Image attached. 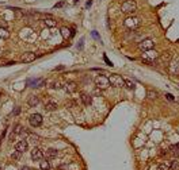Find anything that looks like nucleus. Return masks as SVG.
<instances>
[{"label":"nucleus","instance_id":"obj_10","mask_svg":"<svg viewBox=\"0 0 179 170\" xmlns=\"http://www.w3.org/2000/svg\"><path fill=\"white\" fill-rule=\"evenodd\" d=\"M57 107L59 105H57V103H56L53 99H48V100L45 101V109H46V111H50V112H52V111H56Z\"/></svg>","mask_w":179,"mask_h":170},{"label":"nucleus","instance_id":"obj_33","mask_svg":"<svg viewBox=\"0 0 179 170\" xmlns=\"http://www.w3.org/2000/svg\"><path fill=\"white\" fill-rule=\"evenodd\" d=\"M166 97H167V99H168L170 101H174V100H175V97H174L171 93H167V94H166Z\"/></svg>","mask_w":179,"mask_h":170},{"label":"nucleus","instance_id":"obj_19","mask_svg":"<svg viewBox=\"0 0 179 170\" xmlns=\"http://www.w3.org/2000/svg\"><path fill=\"white\" fill-rule=\"evenodd\" d=\"M38 103H40V99H38V96H34V94H31V96L29 97L27 104H29L30 107H35V105H38Z\"/></svg>","mask_w":179,"mask_h":170},{"label":"nucleus","instance_id":"obj_5","mask_svg":"<svg viewBox=\"0 0 179 170\" xmlns=\"http://www.w3.org/2000/svg\"><path fill=\"white\" fill-rule=\"evenodd\" d=\"M109 81H110V85L111 86H117V88H121V86H124V82H125V78L120 74H111L109 76Z\"/></svg>","mask_w":179,"mask_h":170},{"label":"nucleus","instance_id":"obj_13","mask_svg":"<svg viewBox=\"0 0 179 170\" xmlns=\"http://www.w3.org/2000/svg\"><path fill=\"white\" fill-rule=\"evenodd\" d=\"M57 155H59V151H57V150H56V149H49V150H46L45 157H46L48 161H52V159L57 158Z\"/></svg>","mask_w":179,"mask_h":170},{"label":"nucleus","instance_id":"obj_18","mask_svg":"<svg viewBox=\"0 0 179 170\" xmlns=\"http://www.w3.org/2000/svg\"><path fill=\"white\" fill-rule=\"evenodd\" d=\"M159 58H160L161 61H164V62H171V60H172V53L171 52H164L161 55H159Z\"/></svg>","mask_w":179,"mask_h":170},{"label":"nucleus","instance_id":"obj_8","mask_svg":"<svg viewBox=\"0 0 179 170\" xmlns=\"http://www.w3.org/2000/svg\"><path fill=\"white\" fill-rule=\"evenodd\" d=\"M43 158H45V153H43L41 149L34 147V149L31 150V159H33V161H41Z\"/></svg>","mask_w":179,"mask_h":170},{"label":"nucleus","instance_id":"obj_29","mask_svg":"<svg viewBox=\"0 0 179 170\" xmlns=\"http://www.w3.org/2000/svg\"><path fill=\"white\" fill-rule=\"evenodd\" d=\"M21 132H22V127H21V126H16L15 130H14V134L16 135V134H21Z\"/></svg>","mask_w":179,"mask_h":170},{"label":"nucleus","instance_id":"obj_12","mask_svg":"<svg viewBox=\"0 0 179 170\" xmlns=\"http://www.w3.org/2000/svg\"><path fill=\"white\" fill-rule=\"evenodd\" d=\"M170 72L172 74H179V60L170 62Z\"/></svg>","mask_w":179,"mask_h":170},{"label":"nucleus","instance_id":"obj_21","mask_svg":"<svg viewBox=\"0 0 179 170\" xmlns=\"http://www.w3.org/2000/svg\"><path fill=\"white\" fill-rule=\"evenodd\" d=\"M10 36V31L7 30L6 27H0V38H3V39H7Z\"/></svg>","mask_w":179,"mask_h":170},{"label":"nucleus","instance_id":"obj_9","mask_svg":"<svg viewBox=\"0 0 179 170\" xmlns=\"http://www.w3.org/2000/svg\"><path fill=\"white\" fill-rule=\"evenodd\" d=\"M15 150L16 151H19V153H26L29 150V143H27V140H19L18 143L15 145Z\"/></svg>","mask_w":179,"mask_h":170},{"label":"nucleus","instance_id":"obj_28","mask_svg":"<svg viewBox=\"0 0 179 170\" xmlns=\"http://www.w3.org/2000/svg\"><path fill=\"white\" fill-rule=\"evenodd\" d=\"M65 6V1H60V3H57L54 6V9H57V8H61V7H64Z\"/></svg>","mask_w":179,"mask_h":170},{"label":"nucleus","instance_id":"obj_4","mask_svg":"<svg viewBox=\"0 0 179 170\" xmlns=\"http://www.w3.org/2000/svg\"><path fill=\"white\" fill-rule=\"evenodd\" d=\"M95 85L96 88L101 89V91H105L110 86V81H109V77L107 76H98L95 78Z\"/></svg>","mask_w":179,"mask_h":170},{"label":"nucleus","instance_id":"obj_35","mask_svg":"<svg viewBox=\"0 0 179 170\" xmlns=\"http://www.w3.org/2000/svg\"><path fill=\"white\" fill-rule=\"evenodd\" d=\"M21 170H31V169H30L29 166H22V167H21Z\"/></svg>","mask_w":179,"mask_h":170},{"label":"nucleus","instance_id":"obj_36","mask_svg":"<svg viewBox=\"0 0 179 170\" xmlns=\"http://www.w3.org/2000/svg\"><path fill=\"white\" fill-rule=\"evenodd\" d=\"M0 145H1V137H0Z\"/></svg>","mask_w":179,"mask_h":170},{"label":"nucleus","instance_id":"obj_6","mask_svg":"<svg viewBox=\"0 0 179 170\" xmlns=\"http://www.w3.org/2000/svg\"><path fill=\"white\" fill-rule=\"evenodd\" d=\"M155 47V41L151 39V38H147V39L141 41L139 43V49L141 52H147V50H151V49Z\"/></svg>","mask_w":179,"mask_h":170},{"label":"nucleus","instance_id":"obj_1","mask_svg":"<svg viewBox=\"0 0 179 170\" xmlns=\"http://www.w3.org/2000/svg\"><path fill=\"white\" fill-rule=\"evenodd\" d=\"M121 11L124 14H126V15H133L137 11V3L134 0H126L121 6Z\"/></svg>","mask_w":179,"mask_h":170},{"label":"nucleus","instance_id":"obj_27","mask_svg":"<svg viewBox=\"0 0 179 170\" xmlns=\"http://www.w3.org/2000/svg\"><path fill=\"white\" fill-rule=\"evenodd\" d=\"M171 170H179V162L178 161H171Z\"/></svg>","mask_w":179,"mask_h":170},{"label":"nucleus","instance_id":"obj_17","mask_svg":"<svg viewBox=\"0 0 179 170\" xmlns=\"http://www.w3.org/2000/svg\"><path fill=\"white\" fill-rule=\"evenodd\" d=\"M43 24L46 26V27H56L57 26V20H54L53 18H45L43 19Z\"/></svg>","mask_w":179,"mask_h":170},{"label":"nucleus","instance_id":"obj_31","mask_svg":"<svg viewBox=\"0 0 179 170\" xmlns=\"http://www.w3.org/2000/svg\"><path fill=\"white\" fill-rule=\"evenodd\" d=\"M52 88L53 89H59V88H61V85H60V82H53Z\"/></svg>","mask_w":179,"mask_h":170},{"label":"nucleus","instance_id":"obj_15","mask_svg":"<svg viewBox=\"0 0 179 170\" xmlns=\"http://www.w3.org/2000/svg\"><path fill=\"white\" fill-rule=\"evenodd\" d=\"M80 99H81V101H83L84 105H91V103H92V96L88 94V93H81Z\"/></svg>","mask_w":179,"mask_h":170},{"label":"nucleus","instance_id":"obj_38","mask_svg":"<svg viewBox=\"0 0 179 170\" xmlns=\"http://www.w3.org/2000/svg\"><path fill=\"white\" fill-rule=\"evenodd\" d=\"M0 94H1V93H0Z\"/></svg>","mask_w":179,"mask_h":170},{"label":"nucleus","instance_id":"obj_30","mask_svg":"<svg viewBox=\"0 0 179 170\" xmlns=\"http://www.w3.org/2000/svg\"><path fill=\"white\" fill-rule=\"evenodd\" d=\"M19 112H21V107H16V108L12 111V115H14V116H16Z\"/></svg>","mask_w":179,"mask_h":170},{"label":"nucleus","instance_id":"obj_34","mask_svg":"<svg viewBox=\"0 0 179 170\" xmlns=\"http://www.w3.org/2000/svg\"><path fill=\"white\" fill-rule=\"evenodd\" d=\"M91 4H92V0H88V1H87V3H86V7H87V8H88V7L91 6Z\"/></svg>","mask_w":179,"mask_h":170},{"label":"nucleus","instance_id":"obj_11","mask_svg":"<svg viewBox=\"0 0 179 170\" xmlns=\"http://www.w3.org/2000/svg\"><path fill=\"white\" fill-rule=\"evenodd\" d=\"M64 89L65 92H68V93H75L77 91V84L76 82H67L64 85Z\"/></svg>","mask_w":179,"mask_h":170},{"label":"nucleus","instance_id":"obj_23","mask_svg":"<svg viewBox=\"0 0 179 170\" xmlns=\"http://www.w3.org/2000/svg\"><path fill=\"white\" fill-rule=\"evenodd\" d=\"M14 12H15L16 19H21V18H23V16H25V12L22 11L21 8H14Z\"/></svg>","mask_w":179,"mask_h":170},{"label":"nucleus","instance_id":"obj_2","mask_svg":"<svg viewBox=\"0 0 179 170\" xmlns=\"http://www.w3.org/2000/svg\"><path fill=\"white\" fill-rule=\"evenodd\" d=\"M124 24L128 28H130V30H136V28H139L140 26H141V20H140V18H137V16L130 15L125 19Z\"/></svg>","mask_w":179,"mask_h":170},{"label":"nucleus","instance_id":"obj_14","mask_svg":"<svg viewBox=\"0 0 179 170\" xmlns=\"http://www.w3.org/2000/svg\"><path fill=\"white\" fill-rule=\"evenodd\" d=\"M60 33H61V35H62L64 39H69V38L73 35V31H72L71 28H68V27H61Z\"/></svg>","mask_w":179,"mask_h":170},{"label":"nucleus","instance_id":"obj_25","mask_svg":"<svg viewBox=\"0 0 179 170\" xmlns=\"http://www.w3.org/2000/svg\"><path fill=\"white\" fill-rule=\"evenodd\" d=\"M21 155H22V153H19V151H14L12 154H11V158H12L14 161H19V159H21Z\"/></svg>","mask_w":179,"mask_h":170},{"label":"nucleus","instance_id":"obj_22","mask_svg":"<svg viewBox=\"0 0 179 170\" xmlns=\"http://www.w3.org/2000/svg\"><path fill=\"white\" fill-rule=\"evenodd\" d=\"M124 86L125 88H128V89H134V82L133 81H130V80H128V78H125V82H124Z\"/></svg>","mask_w":179,"mask_h":170},{"label":"nucleus","instance_id":"obj_37","mask_svg":"<svg viewBox=\"0 0 179 170\" xmlns=\"http://www.w3.org/2000/svg\"><path fill=\"white\" fill-rule=\"evenodd\" d=\"M0 170H1V169H0Z\"/></svg>","mask_w":179,"mask_h":170},{"label":"nucleus","instance_id":"obj_24","mask_svg":"<svg viewBox=\"0 0 179 170\" xmlns=\"http://www.w3.org/2000/svg\"><path fill=\"white\" fill-rule=\"evenodd\" d=\"M156 170H171V165L170 163H160Z\"/></svg>","mask_w":179,"mask_h":170},{"label":"nucleus","instance_id":"obj_26","mask_svg":"<svg viewBox=\"0 0 179 170\" xmlns=\"http://www.w3.org/2000/svg\"><path fill=\"white\" fill-rule=\"evenodd\" d=\"M171 153H172V154H175V155H179V143L171 146Z\"/></svg>","mask_w":179,"mask_h":170},{"label":"nucleus","instance_id":"obj_20","mask_svg":"<svg viewBox=\"0 0 179 170\" xmlns=\"http://www.w3.org/2000/svg\"><path fill=\"white\" fill-rule=\"evenodd\" d=\"M40 169L41 170H49L50 169V163L48 159H41L40 161Z\"/></svg>","mask_w":179,"mask_h":170},{"label":"nucleus","instance_id":"obj_3","mask_svg":"<svg viewBox=\"0 0 179 170\" xmlns=\"http://www.w3.org/2000/svg\"><path fill=\"white\" fill-rule=\"evenodd\" d=\"M159 52H156V50H153V49H151V50H147V52L142 53V61H145V62H148V64H151V62H153V61H156L159 58Z\"/></svg>","mask_w":179,"mask_h":170},{"label":"nucleus","instance_id":"obj_16","mask_svg":"<svg viewBox=\"0 0 179 170\" xmlns=\"http://www.w3.org/2000/svg\"><path fill=\"white\" fill-rule=\"evenodd\" d=\"M21 60L23 62H33L35 60V54L34 53H25V54L21 57Z\"/></svg>","mask_w":179,"mask_h":170},{"label":"nucleus","instance_id":"obj_7","mask_svg":"<svg viewBox=\"0 0 179 170\" xmlns=\"http://www.w3.org/2000/svg\"><path fill=\"white\" fill-rule=\"evenodd\" d=\"M42 121H43V118L40 113H33V115H30V118H29V123H30L31 127H40V126L42 124Z\"/></svg>","mask_w":179,"mask_h":170},{"label":"nucleus","instance_id":"obj_32","mask_svg":"<svg viewBox=\"0 0 179 170\" xmlns=\"http://www.w3.org/2000/svg\"><path fill=\"white\" fill-rule=\"evenodd\" d=\"M148 96L151 97V99H155L156 97V92H152V91H148Z\"/></svg>","mask_w":179,"mask_h":170}]
</instances>
